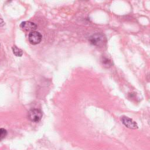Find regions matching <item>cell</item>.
Masks as SVG:
<instances>
[{
	"instance_id": "obj_2",
	"label": "cell",
	"mask_w": 150,
	"mask_h": 150,
	"mask_svg": "<svg viewBox=\"0 0 150 150\" xmlns=\"http://www.w3.org/2000/svg\"><path fill=\"white\" fill-rule=\"evenodd\" d=\"M89 42L94 46H101L104 42V37L102 34L95 33L92 35L89 38Z\"/></svg>"
},
{
	"instance_id": "obj_4",
	"label": "cell",
	"mask_w": 150,
	"mask_h": 150,
	"mask_svg": "<svg viewBox=\"0 0 150 150\" xmlns=\"http://www.w3.org/2000/svg\"><path fill=\"white\" fill-rule=\"evenodd\" d=\"M20 27L23 30L32 32L37 28V25L35 23L30 21H24L20 24Z\"/></svg>"
},
{
	"instance_id": "obj_9",
	"label": "cell",
	"mask_w": 150,
	"mask_h": 150,
	"mask_svg": "<svg viewBox=\"0 0 150 150\" xmlns=\"http://www.w3.org/2000/svg\"><path fill=\"white\" fill-rule=\"evenodd\" d=\"M0 46H1V45H0Z\"/></svg>"
},
{
	"instance_id": "obj_5",
	"label": "cell",
	"mask_w": 150,
	"mask_h": 150,
	"mask_svg": "<svg viewBox=\"0 0 150 150\" xmlns=\"http://www.w3.org/2000/svg\"><path fill=\"white\" fill-rule=\"evenodd\" d=\"M121 121L122 124L125 127L130 129H137L138 127L137 124L134 121L126 116H122L121 118Z\"/></svg>"
},
{
	"instance_id": "obj_6",
	"label": "cell",
	"mask_w": 150,
	"mask_h": 150,
	"mask_svg": "<svg viewBox=\"0 0 150 150\" xmlns=\"http://www.w3.org/2000/svg\"><path fill=\"white\" fill-rule=\"evenodd\" d=\"M12 52L13 53V54L17 56V57H21L23 54V51L22 49L18 48L17 46H13L12 47Z\"/></svg>"
},
{
	"instance_id": "obj_8",
	"label": "cell",
	"mask_w": 150,
	"mask_h": 150,
	"mask_svg": "<svg viewBox=\"0 0 150 150\" xmlns=\"http://www.w3.org/2000/svg\"><path fill=\"white\" fill-rule=\"evenodd\" d=\"M7 131L4 128H0V141L3 139L6 135Z\"/></svg>"
},
{
	"instance_id": "obj_7",
	"label": "cell",
	"mask_w": 150,
	"mask_h": 150,
	"mask_svg": "<svg viewBox=\"0 0 150 150\" xmlns=\"http://www.w3.org/2000/svg\"><path fill=\"white\" fill-rule=\"evenodd\" d=\"M103 63L104 64V65L105 66L107 67H109V66H111L112 64V63L111 60H110L108 59L107 58H104L103 60Z\"/></svg>"
},
{
	"instance_id": "obj_3",
	"label": "cell",
	"mask_w": 150,
	"mask_h": 150,
	"mask_svg": "<svg viewBox=\"0 0 150 150\" xmlns=\"http://www.w3.org/2000/svg\"><path fill=\"white\" fill-rule=\"evenodd\" d=\"M42 35L36 31H32L30 32L29 34L28 39L29 42L33 45L39 44L42 40Z\"/></svg>"
},
{
	"instance_id": "obj_1",
	"label": "cell",
	"mask_w": 150,
	"mask_h": 150,
	"mask_svg": "<svg viewBox=\"0 0 150 150\" xmlns=\"http://www.w3.org/2000/svg\"><path fill=\"white\" fill-rule=\"evenodd\" d=\"M42 112L39 109H32L28 112V118L33 122H38L40 121L42 118Z\"/></svg>"
}]
</instances>
